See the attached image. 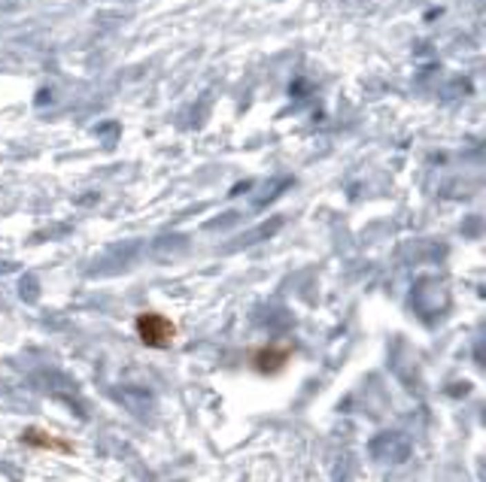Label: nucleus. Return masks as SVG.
I'll return each mask as SVG.
<instances>
[{
    "instance_id": "1",
    "label": "nucleus",
    "mask_w": 486,
    "mask_h": 482,
    "mask_svg": "<svg viewBox=\"0 0 486 482\" xmlns=\"http://www.w3.org/2000/svg\"><path fill=\"white\" fill-rule=\"evenodd\" d=\"M134 331L140 337L143 346H149V349H167L177 340V325L164 312H140L134 321Z\"/></svg>"
},
{
    "instance_id": "2",
    "label": "nucleus",
    "mask_w": 486,
    "mask_h": 482,
    "mask_svg": "<svg viewBox=\"0 0 486 482\" xmlns=\"http://www.w3.org/2000/svg\"><path fill=\"white\" fill-rule=\"evenodd\" d=\"M292 346L289 343H268V346H258L253 352V367L258 373H280L283 367L289 364V358H292Z\"/></svg>"
},
{
    "instance_id": "3",
    "label": "nucleus",
    "mask_w": 486,
    "mask_h": 482,
    "mask_svg": "<svg viewBox=\"0 0 486 482\" xmlns=\"http://www.w3.org/2000/svg\"><path fill=\"white\" fill-rule=\"evenodd\" d=\"M21 446H30V449H40V452H61V455H70L73 446L67 440L55 437V434L43 431V428H28V431H21Z\"/></svg>"
}]
</instances>
